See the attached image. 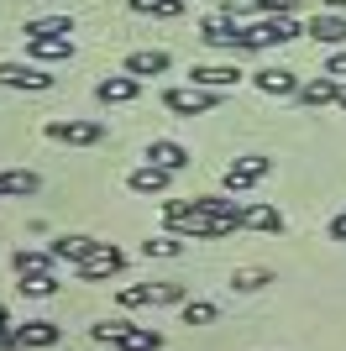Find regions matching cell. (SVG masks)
I'll list each match as a JSON object with an SVG mask.
<instances>
[{
	"label": "cell",
	"instance_id": "6da1fadb",
	"mask_svg": "<svg viewBox=\"0 0 346 351\" xmlns=\"http://www.w3.org/2000/svg\"><path fill=\"white\" fill-rule=\"evenodd\" d=\"M163 220H168L173 236H189V241H220V236L236 231V226H226V220L205 215L194 199H168V205H163Z\"/></svg>",
	"mask_w": 346,
	"mask_h": 351
},
{
	"label": "cell",
	"instance_id": "7a4b0ae2",
	"mask_svg": "<svg viewBox=\"0 0 346 351\" xmlns=\"http://www.w3.org/2000/svg\"><path fill=\"white\" fill-rule=\"evenodd\" d=\"M294 37H304V27L294 21V16H262V21L242 27L246 53H257V47H284V43H294Z\"/></svg>",
	"mask_w": 346,
	"mask_h": 351
},
{
	"label": "cell",
	"instance_id": "3957f363",
	"mask_svg": "<svg viewBox=\"0 0 346 351\" xmlns=\"http://www.w3.org/2000/svg\"><path fill=\"white\" fill-rule=\"evenodd\" d=\"M163 105H168L173 116H205V110H216L220 105V89H200V84H178V89H163Z\"/></svg>",
	"mask_w": 346,
	"mask_h": 351
},
{
	"label": "cell",
	"instance_id": "277c9868",
	"mask_svg": "<svg viewBox=\"0 0 346 351\" xmlns=\"http://www.w3.org/2000/svg\"><path fill=\"white\" fill-rule=\"evenodd\" d=\"M121 267H126V252L111 247V241H100V247L89 252L84 263H73L69 273H73V278H84V283H100V278H115Z\"/></svg>",
	"mask_w": 346,
	"mask_h": 351
},
{
	"label": "cell",
	"instance_id": "5b68a950",
	"mask_svg": "<svg viewBox=\"0 0 346 351\" xmlns=\"http://www.w3.org/2000/svg\"><path fill=\"white\" fill-rule=\"evenodd\" d=\"M268 173H273V158H262V152H246V158H236V162L226 168V178H220V184H226V194H246L252 184H262Z\"/></svg>",
	"mask_w": 346,
	"mask_h": 351
},
{
	"label": "cell",
	"instance_id": "8992f818",
	"mask_svg": "<svg viewBox=\"0 0 346 351\" xmlns=\"http://www.w3.org/2000/svg\"><path fill=\"white\" fill-rule=\"evenodd\" d=\"M126 309L137 304H184V283H131V289L115 293Z\"/></svg>",
	"mask_w": 346,
	"mask_h": 351
},
{
	"label": "cell",
	"instance_id": "52a82bcc",
	"mask_svg": "<svg viewBox=\"0 0 346 351\" xmlns=\"http://www.w3.org/2000/svg\"><path fill=\"white\" fill-rule=\"evenodd\" d=\"M43 132L69 147H95V142H105V121H47Z\"/></svg>",
	"mask_w": 346,
	"mask_h": 351
},
{
	"label": "cell",
	"instance_id": "ba28073f",
	"mask_svg": "<svg viewBox=\"0 0 346 351\" xmlns=\"http://www.w3.org/2000/svg\"><path fill=\"white\" fill-rule=\"evenodd\" d=\"M0 89H53V73H43V63H0Z\"/></svg>",
	"mask_w": 346,
	"mask_h": 351
},
{
	"label": "cell",
	"instance_id": "9c48e42d",
	"mask_svg": "<svg viewBox=\"0 0 346 351\" xmlns=\"http://www.w3.org/2000/svg\"><path fill=\"white\" fill-rule=\"evenodd\" d=\"M242 27H246V21H231V16H210V21H200V37H205L210 47H226V53H246Z\"/></svg>",
	"mask_w": 346,
	"mask_h": 351
},
{
	"label": "cell",
	"instance_id": "30bf717a",
	"mask_svg": "<svg viewBox=\"0 0 346 351\" xmlns=\"http://www.w3.org/2000/svg\"><path fill=\"white\" fill-rule=\"evenodd\" d=\"M137 95H142V79H137V73H105L100 84H95V100L100 105H126V100H137Z\"/></svg>",
	"mask_w": 346,
	"mask_h": 351
},
{
	"label": "cell",
	"instance_id": "8fae6325",
	"mask_svg": "<svg viewBox=\"0 0 346 351\" xmlns=\"http://www.w3.org/2000/svg\"><path fill=\"white\" fill-rule=\"evenodd\" d=\"M304 37H315L325 47H346V16L341 11H315L310 27H304Z\"/></svg>",
	"mask_w": 346,
	"mask_h": 351
},
{
	"label": "cell",
	"instance_id": "7c38bea8",
	"mask_svg": "<svg viewBox=\"0 0 346 351\" xmlns=\"http://www.w3.org/2000/svg\"><path fill=\"white\" fill-rule=\"evenodd\" d=\"M189 84H200V89H231V84H242V69H236V63H194V69H189Z\"/></svg>",
	"mask_w": 346,
	"mask_h": 351
},
{
	"label": "cell",
	"instance_id": "4fadbf2b",
	"mask_svg": "<svg viewBox=\"0 0 346 351\" xmlns=\"http://www.w3.org/2000/svg\"><path fill=\"white\" fill-rule=\"evenodd\" d=\"M252 84H257L262 95H273V100H294V95H299V73L294 69H257Z\"/></svg>",
	"mask_w": 346,
	"mask_h": 351
},
{
	"label": "cell",
	"instance_id": "5bb4252c",
	"mask_svg": "<svg viewBox=\"0 0 346 351\" xmlns=\"http://www.w3.org/2000/svg\"><path fill=\"white\" fill-rule=\"evenodd\" d=\"M27 58L32 63H63V58H73V37H27Z\"/></svg>",
	"mask_w": 346,
	"mask_h": 351
},
{
	"label": "cell",
	"instance_id": "9a60e30c",
	"mask_svg": "<svg viewBox=\"0 0 346 351\" xmlns=\"http://www.w3.org/2000/svg\"><path fill=\"white\" fill-rule=\"evenodd\" d=\"M336 95H341V79L320 73V79L299 84V95H294V100H299V105H310V110H320V105H336Z\"/></svg>",
	"mask_w": 346,
	"mask_h": 351
},
{
	"label": "cell",
	"instance_id": "2e32d148",
	"mask_svg": "<svg viewBox=\"0 0 346 351\" xmlns=\"http://www.w3.org/2000/svg\"><path fill=\"white\" fill-rule=\"evenodd\" d=\"M168 168H158V162H142V168H131V173H126V189L131 194H163V189H168Z\"/></svg>",
	"mask_w": 346,
	"mask_h": 351
},
{
	"label": "cell",
	"instance_id": "e0dca14e",
	"mask_svg": "<svg viewBox=\"0 0 346 351\" xmlns=\"http://www.w3.org/2000/svg\"><path fill=\"white\" fill-rule=\"evenodd\" d=\"M53 252H37V247H21L11 257V267H16V278H47V273H53Z\"/></svg>",
	"mask_w": 346,
	"mask_h": 351
},
{
	"label": "cell",
	"instance_id": "ac0fdd59",
	"mask_svg": "<svg viewBox=\"0 0 346 351\" xmlns=\"http://www.w3.org/2000/svg\"><path fill=\"white\" fill-rule=\"evenodd\" d=\"M147 162H158V168H168V173H178V168H189V152L178 142H168V136H158V142H147V152H142Z\"/></svg>",
	"mask_w": 346,
	"mask_h": 351
},
{
	"label": "cell",
	"instance_id": "d6986e66",
	"mask_svg": "<svg viewBox=\"0 0 346 351\" xmlns=\"http://www.w3.org/2000/svg\"><path fill=\"white\" fill-rule=\"evenodd\" d=\"M115 351H163V330H152V325H126L121 341H115Z\"/></svg>",
	"mask_w": 346,
	"mask_h": 351
},
{
	"label": "cell",
	"instance_id": "ffe728a7",
	"mask_svg": "<svg viewBox=\"0 0 346 351\" xmlns=\"http://www.w3.org/2000/svg\"><path fill=\"white\" fill-rule=\"evenodd\" d=\"M95 247H100V241H95V236H58V241H53V247H47V252H53V257H58V263H84V257H89V252H95Z\"/></svg>",
	"mask_w": 346,
	"mask_h": 351
},
{
	"label": "cell",
	"instance_id": "44dd1931",
	"mask_svg": "<svg viewBox=\"0 0 346 351\" xmlns=\"http://www.w3.org/2000/svg\"><path fill=\"white\" fill-rule=\"evenodd\" d=\"M168 53H163V47H142V53H131L126 63H121V69L126 73H137V79H147V73H168Z\"/></svg>",
	"mask_w": 346,
	"mask_h": 351
},
{
	"label": "cell",
	"instance_id": "7402d4cb",
	"mask_svg": "<svg viewBox=\"0 0 346 351\" xmlns=\"http://www.w3.org/2000/svg\"><path fill=\"white\" fill-rule=\"evenodd\" d=\"M37 189H43V178L32 173V168H5V173H0V199H5V194L27 199V194H37Z\"/></svg>",
	"mask_w": 346,
	"mask_h": 351
},
{
	"label": "cell",
	"instance_id": "603a6c76",
	"mask_svg": "<svg viewBox=\"0 0 346 351\" xmlns=\"http://www.w3.org/2000/svg\"><path fill=\"white\" fill-rule=\"evenodd\" d=\"M69 32H73V16H32L21 37H69Z\"/></svg>",
	"mask_w": 346,
	"mask_h": 351
},
{
	"label": "cell",
	"instance_id": "cb8c5ba5",
	"mask_svg": "<svg viewBox=\"0 0 346 351\" xmlns=\"http://www.w3.org/2000/svg\"><path fill=\"white\" fill-rule=\"evenodd\" d=\"M58 336H63V330H58L53 320H27V325H16V341H21V346H53Z\"/></svg>",
	"mask_w": 346,
	"mask_h": 351
},
{
	"label": "cell",
	"instance_id": "d4e9b609",
	"mask_svg": "<svg viewBox=\"0 0 346 351\" xmlns=\"http://www.w3.org/2000/svg\"><path fill=\"white\" fill-rule=\"evenodd\" d=\"M242 231H268V236H278V231H284V215H278L273 205H246Z\"/></svg>",
	"mask_w": 346,
	"mask_h": 351
},
{
	"label": "cell",
	"instance_id": "484cf974",
	"mask_svg": "<svg viewBox=\"0 0 346 351\" xmlns=\"http://www.w3.org/2000/svg\"><path fill=\"white\" fill-rule=\"evenodd\" d=\"M268 283H273L268 267H236V273H231V289L236 293H257V289H268Z\"/></svg>",
	"mask_w": 346,
	"mask_h": 351
},
{
	"label": "cell",
	"instance_id": "4316f807",
	"mask_svg": "<svg viewBox=\"0 0 346 351\" xmlns=\"http://www.w3.org/2000/svg\"><path fill=\"white\" fill-rule=\"evenodd\" d=\"M137 16H184V0H126Z\"/></svg>",
	"mask_w": 346,
	"mask_h": 351
},
{
	"label": "cell",
	"instance_id": "83f0119b",
	"mask_svg": "<svg viewBox=\"0 0 346 351\" xmlns=\"http://www.w3.org/2000/svg\"><path fill=\"white\" fill-rule=\"evenodd\" d=\"M178 252H184V241H178V236H152V241H142V257H178Z\"/></svg>",
	"mask_w": 346,
	"mask_h": 351
},
{
	"label": "cell",
	"instance_id": "f1b7e54d",
	"mask_svg": "<svg viewBox=\"0 0 346 351\" xmlns=\"http://www.w3.org/2000/svg\"><path fill=\"white\" fill-rule=\"evenodd\" d=\"M220 309L210 304V299H184V325H210Z\"/></svg>",
	"mask_w": 346,
	"mask_h": 351
},
{
	"label": "cell",
	"instance_id": "f546056e",
	"mask_svg": "<svg viewBox=\"0 0 346 351\" xmlns=\"http://www.w3.org/2000/svg\"><path fill=\"white\" fill-rule=\"evenodd\" d=\"M131 320H100V325H89V336L100 341V346H115V341H121V330H126Z\"/></svg>",
	"mask_w": 346,
	"mask_h": 351
},
{
	"label": "cell",
	"instance_id": "4dcf8cb0",
	"mask_svg": "<svg viewBox=\"0 0 346 351\" xmlns=\"http://www.w3.org/2000/svg\"><path fill=\"white\" fill-rule=\"evenodd\" d=\"M257 11H262V0H220V16H231V21H246Z\"/></svg>",
	"mask_w": 346,
	"mask_h": 351
},
{
	"label": "cell",
	"instance_id": "1f68e13d",
	"mask_svg": "<svg viewBox=\"0 0 346 351\" xmlns=\"http://www.w3.org/2000/svg\"><path fill=\"white\" fill-rule=\"evenodd\" d=\"M58 289V278L47 273V278H21V293H32V299H47V293Z\"/></svg>",
	"mask_w": 346,
	"mask_h": 351
},
{
	"label": "cell",
	"instance_id": "d6a6232c",
	"mask_svg": "<svg viewBox=\"0 0 346 351\" xmlns=\"http://www.w3.org/2000/svg\"><path fill=\"white\" fill-rule=\"evenodd\" d=\"M320 73H331V79H341V84H346V47H336L331 58H325V69H320Z\"/></svg>",
	"mask_w": 346,
	"mask_h": 351
},
{
	"label": "cell",
	"instance_id": "836d02e7",
	"mask_svg": "<svg viewBox=\"0 0 346 351\" xmlns=\"http://www.w3.org/2000/svg\"><path fill=\"white\" fill-rule=\"evenodd\" d=\"M21 341H16V330H11V315H5V304H0V351H16Z\"/></svg>",
	"mask_w": 346,
	"mask_h": 351
},
{
	"label": "cell",
	"instance_id": "e575fe53",
	"mask_svg": "<svg viewBox=\"0 0 346 351\" xmlns=\"http://www.w3.org/2000/svg\"><path fill=\"white\" fill-rule=\"evenodd\" d=\"M299 0H262V16H294Z\"/></svg>",
	"mask_w": 346,
	"mask_h": 351
},
{
	"label": "cell",
	"instance_id": "d590c367",
	"mask_svg": "<svg viewBox=\"0 0 346 351\" xmlns=\"http://www.w3.org/2000/svg\"><path fill=\"white\" fill-rule=\"evenodd\" d=\"M331 241H346V210H341V215L331 220Z\"/></svg>",
	"mask_w": 346,
	"mask_h": 351
},
{
	"label": "cell",
	"instance_id": "8d00e7d4",
	"mask_svg": "<svg viewBox=\"0 0 346 351\" xmlns=\"http://www.w3.org/2000/svg\"><path fill=\"white\" fill-rule=\"evenodd\" d=\"M320 5H325V11H346V0H320Z\"/></svg>",
	"mask_w": 346,
	"mask_h": 351
},
{
	"label": "cell",
	"instance_id": "74e56055",
	"mask_svg": "<svg viewBox=\"0 0 346 351\" xmlns=\"http://www.w3.org/2000/svg\"><path fill=\"white\" fill-rule=\"evenodd\" d=\"M336 105H341V110H346V84H341V95H336Z\"/></svg>",
	"mask_w": 346,
	"mask_h": 351
}]
</instances>
